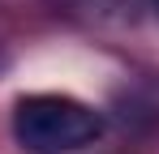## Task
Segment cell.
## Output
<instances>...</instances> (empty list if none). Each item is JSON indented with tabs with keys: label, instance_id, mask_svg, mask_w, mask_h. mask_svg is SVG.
I'll return each instance as SVG.
<instances>
[{
	"label": "cell",
	"instance_id": "cell-2",
	"mask_svg": "<svg viewBox=\"0 0 159 154\" xmlns=\"http://www.w3.org/2000/svg\"><path fill=\"white\" fill-rule=\"evenodd\" d=\"M151 9H155V13H159V0H151Z\"/></svg>",
	"mask_w": 159,
	"mask_h": 154
},
{
	"label": "cell",
	"instance_id": "cell-1",
	"mask_svg": "<svg viewBox=\"0 0 159 154\" xmlns=\"http://www.w3.org/2000/svg\"><path fill=\"white\" fill-rule=\"evenodd\" d=\"M13 137L26 154H78L103 137V116L73 94H26L13 107Z\"/></svg>",
	"mask_w": 159,
	"mask_h": 154
}]
</instances>
